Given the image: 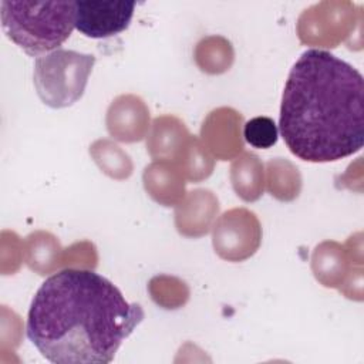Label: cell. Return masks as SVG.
<instances>
[{
	"label": "cell",
	"mask_w": 364,
	"mask_h": 364,
	"mask_svg": "<svg viewBox=\"0 0 364 364\" xmlns=\"http://www.w3.org/2000/svg\"><path fill=\"white\" fill-rule=\"evenodd\" d=\"M134 1H75V28L91 38H105L128 28Z\"/></svg>",
	"instance_id": "6"
},
{
	"label": "cell",
	"mask_w": 364,
	"mask_h": 364,
	"mask_svg": "<svg viewBox=\"0 0 364 364\" xmlns=\"http://www.w3.org/2000/svg\"><path fill=\"white\" fill-rule=\"evenodd\" d=\"M215 252L225 260L240 262L259 247L262 229L256 215L245 208L225 212L213 228Z\"/></svg>",
	"instance_id": "5"
},
{
	"label": "cell",
	"mask_w": 364,
	"mask_h": 364,
	"mask_svg": "<svg viewBox=\"0 0 364 364\" xmlns=\"http://www.w3.org/2000/svg\"><path fill=\"white\" fill-rule=\"evenodd\" d=\"M95 57L58 48L34 63V87L40 100L51 108H64L77 102L88 82Z\"/></svg>",
	"instance_id": "4"
},
{
	"label": "cell",
	"mask_w": 364,
	"mask_h": 364,
	"mask_svg": "<svg viewBox=\"0 0 364 364\" xmlns=\"http://www.w3.org/2000/svg\"><path fill=\"white\" fill-rule=\"evenodd\" d=\"M218 199L209 191L198 189L189 193L188 199L176 209V226L182 235L202 236L218 213Z\"/></svg>",
	"instance_id": "8"
},
{
	"label": "cell",
	"mask_w": 364,
	"mask_h": 364,
	"mask_svg": "<svg viewBox=\"0 0 364 364\" xmlns=\"http://www.w3.org/2000/svg\"><path fill=\"white\" fill-rule=\"evenodd\" d=\"M91 155L100 168L109 176L117 179L128 178L132 172V164L129 156L119 149L118 145L112 144L108 139L97 141L91 149Z\"/></svg>",
	"instance_id": "12"
},
{
	"label": "cell",
	"mask_w": 364,
	"mask_h": 364,
	"mask_svg": "<svg viewBox=\"0 0 364 364\" xmlns=\"http://www.w3.org/2000/svg\"><path fill=\"white\" fill-rule=\"evenodd\" d=\"M188 151V166H186V175L189 179L199 181L206 178L212 171V159L208 156V154L202 149V146L198 144L196 139H192L189 144Z\"/></svg>",
	"instance_id": "15"
},
{
	"label": "cell",
	"mask_w": 364,
	"mask_h": 364,
	"mask_svg": "<svg viewBox=\"0 0 364 364\" xmlns=\"http://www.w3.org/2000/svg\"><path fill=\"white\" fill-rule=\"evenodd\" d=\"M185 136H188V131L178 118H156L148 141V149L154 158L169 156L182 146Z\"/></svg>",
	"instance_id": "11"
},
{
	"label": "cell",
	"mask_w": 364,
	"mask_h": 364,
	"mask_svg": "<svg viewBox=\"0 0 364 364\" xmlns=\"http://www.w3.org/2000/svg\"><path fill=\"white\" fill-rule=\"evenodd\" d=\"M142 320V307L128 303L104 276L64 269L36 291L26 333L50 363L108 364Z\"/></svg>",
	"instance_id": "1"
},
{
	"label": "cell",
	"mask_w": 364,
	"mask_h": 364,
	"mask_svg": "<svg viewBox=\"0 0 364 364\" xmlns=\"http://www.w3.org/2000/svg\"><path fill=\"white\" fill-rule=\"evenodd\" d=\"M144 182L149 195L166 206L173 205L183 195V181H181L176 169L165 164L156 162L146 166Z\"/></svg>",
	"instance_id": "9"
},
{
	"label": "cell",
	"mask_w": 364,
	"mask_h": 364,
	"mask_svg": "<svg viewBox=\"0 0 364 364\" xmlns=\"http://www.w3.org/2000/svg\"><path fill=\"white\" fill-rule=\"evenodd\" d=\"M243 136L253 148L267 149L277 142L279 129L272 118L255 117L245 124Z\"/></svg>",
	"instance_id": "14"
},
{
	"label": "cell",
	"mask_w": 364,
	"mask_h": 364,
	"mask_svg": "<svg viewBox=\"0 0 364 364\" xmlns=\"http://www.w3.org/2000/svg\"><path fill=\"white\" fill-rule=\"evenodd\" d=\"M6 36L26 54L41 57L55 51L75 27V1H11L0 3Z\"/></svg>",
	"instance_id": "3"
},
{
	"label": "cell",
	"mask_w": 364,
	"mask_h": 364,
	"mask_svg": "<svg viewBox=\"0 0 364 364\" xmlns=\"http://www.w3.org/2000/svg\"><path fill=\"white\" fill-rule=\"evenodd\" d=\"M341 247L334 242H324L314 250L313 270L324 286H336V277L343 270Z\"/></svg>",
	"instance_id": "13"
},
{
	"label": "cell",
	"mask_w": 364,
	"mask_h": 364,
	"mask_svg": "<svg viewBox=\"0 0 364 364\" xmlns=\"http://www.w3.org/2000/svg\"><path fill=\"white\" fill-rule=\"evenodd\" d=\"M232 183L245 200H256L263 191V165L253 154H245L232 165Z\"/></svg>",
	"instance_id": "10"
},
{
	"label": "cell",
	"mask_w": 364,
	"mask_h": 364,
	"mask_svg": "<svg viewBox=\"0 0 364 364\" xmlns=\"http://www.w3.org/2000/svg\"><path fill=\"white\" fill-rule=\"evenodd\" d=\"M149 121L144 101L135 95H121L108 108L107 127L112 136L124 142L139 141Z\"/></svg>",
	"instance_id": "7"
},
{
	"label": "cell",
	"mask_w": 364,
	"mask_h": 364,
	"mask_svg": "<svg viewBox=\"0 0 364 364\" xmlns=\"http://www.w3.org/2000/svg\"><path fill=\"white\" fill-rule=\"evenodd\" d=\"M280 134L307 162H333L364 142V80L334 54L310 48L291 67L280 105Z\"/></svg>",
	"instance_id": "2"
}]
</instances>
